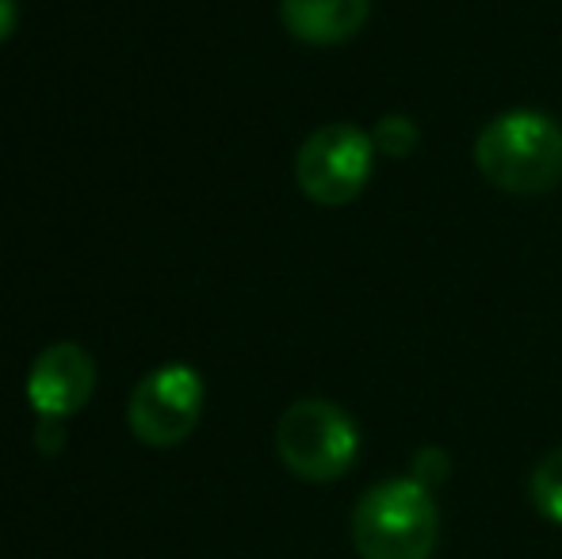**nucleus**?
<instances>
[{"instance_id":"0eeeda50","label":"nucleus","mask_w":562,"mask_h":559,"mask_svg":"<svg viewBox=\"0 0 562 559\" xmlns=\"http://www.w3.org/2000/svg\"><path fill=\"white\" fill-rule=\"evenodd\" d=\"M371 15V0H280L288 35L306 46H337L360 35Z\"/></svg>"},{"instance_id":"f03ea898","label":"nucleus","mask_w":562,"mask_h":559,"mask_svg":"<svg viewBox=\"0 0 562 559\" xmlns=\"http://www.w3.org/2000/svg\"><path fill=\"white\" fill-rule=\"evenodd\" d=\"M440 545L437 499L414 476L383 479L352 510V548L360 559H432Z\"/></svg>"},{"instance_id":"9b49d317","label":"nucleus","mask_w":562,"mask_h":559,"mask_svg":"<svg viewBox=\"0 0 562 559\" xmlns=\"http://www.w3.org/2000/svg\"><path fill=\"white\" fill-rule=\"evenodd\" d=\"M15 20H20V8L15 0H0V43L15 31Z\"/></svg>"},{"instance_id":"423d86ee","label":"nucleus","mask_w":562,"mask_h":559,"mask_svg":"<svg viewBox=\"0 0 562 559\" xmlns=\"http://www.w3.org/2000/svg\"><path fill=\"white\" fill-rule=\"evenodd\" d=\"M92 391H97V365L74 342H58L43 349L27 372V403L38 418H69L89 403Z\"/></svg>"},{"instance_id":"1a4fd4ad","label":"nucleus","mask_w":562,"mask_h":559,"mask_svg":"<svg viewBox=\"0 0 562 559\" xmlns=\"http://www.w3.org/2000/svg\"><path fill=\"white\" fill-rule=\"evenodd\" d=\"M371 142H375V154H386V157H409L422 142V131L409 115H383L371 131Z\"/></svg>"},{"instance_id":"7ed1b4c3","label":"nucleus","mask_w":562,"mask_h":559,"mask_svg":"<svg viewBox=\"0 0 562 559\" xmlns=\"http://www.w3.org/2000/svg\"><path fill=\"white\" fill-rule=\"evenodd\" d=\"M276 452L303 483H337L360 456V429L345 406L329 399H299L276 425Z\"/></svg>"},{"instance_id":"20e7f679","label":"nucleus","mask_w":562,"mask_h":559,"mask_svg":"<svg viewBox=\"0 0 562 559\" xmlns=\"http://www.w3.org/2000/svg\"><path fill=\"white\" fill-rule=\"evenodd\" d=\"M375 169V142L356 123H326L299 146L295 180L318 208H345L368 188Z\"/></svg>"},{"instance_id":"f257e3e1","label":"nucleus","mask_w":562,"mask_h":559,"mask_svg":"<svg viewBox=\"0 0 562 559\" xmlns=\"http://www.w3.org/2000/svg\"><path fill=\"white\" fill-rule=\"evenodd\" d=\"M474 165L509 195H543L562 180V127L548 112L513 108L474 138Z\"/></svg>"},{"instance_id":"9d476101","label":"nucleus","mask_w":562,"mask_h":559,"mask_svg":"<svg viewBox=\"0 0 562 559\" xmlns=\"http://www.w3.org/2000/svg\"><path fill=\"white\" fill-rule=\"evenodd\" d=\"M38 448H43V452H58L61 448V422H50V418L38 422Z\"/></svg>"},{"instance_id":"6e6552de","label":"nucleus","mask_w":562,"mask_h":559,"mask_svg":"<svg viewBox=\"0 0 562 559\" xmlns=\"http://www.w3.org/2000/svg\"><path fill=\"white\" fill-rule=\"evenodd\" d=\"M528 499H532L536 514L551 525H562V445L540 456V463L528 476Z\"/></svg>"},{"instance_id":"39448f33","label":"nucleus","mask_w":562,"mask_h":559,"mask_svg":"<svg viewBox=\"0 0 562 559\" xmlns=\"http://www.w3.org/2000/svg\"><path fill=\"white\" fill-rule=\"evenodd\" d=\"M203 414V376L192 365H161L146 372L131 391L126 422L149 448H172L192 437Z\"/></svg>"}]
</instances>
